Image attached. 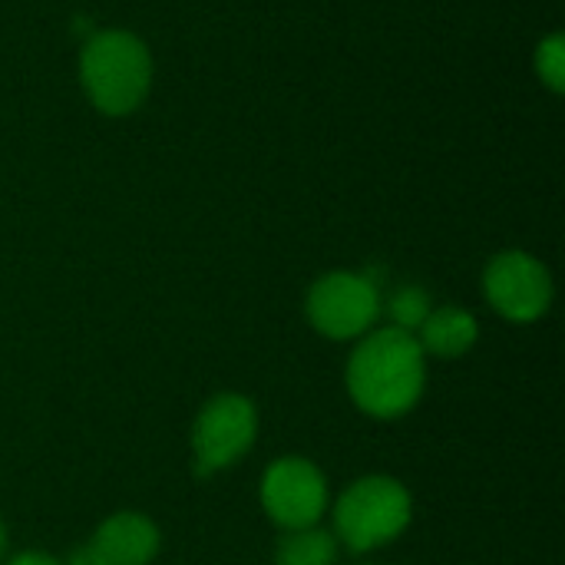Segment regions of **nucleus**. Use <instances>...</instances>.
I'll return each instance as SVG.
<instances>
[{"mask_svg": "<svg viewBox=\"0 0 565 565\" xmlns=\"http://www.w3.org/2000/svg\"><path fill=\"white\" fill-rule=\"evenodd\" d=\"M387 311H391V321H394L391 328H401V331H407V334H417L420 324L427 321V315L434 311V305H430V295H427L424 288L404 285V288H397V291L391 295Z\"/></svg>", "mask_w": 565, "mask_h": 565, "instance_id": "obj_11", "label": "nucleus"}, {"mask_svg": "<svg viewBox=\"0 0 565 565\" xmlns=\"http://www.w3.org/2000/svg\"><path fill=\"white\" fill-rule=\"evenodd\" d=\"M381 315V291L367 275L331 271L308 291V321L331 341L364 338Z\"/></svg>", "mask_w": 565, "mask_h": 565, "instance_id": "obj_4", "label": "nucleus"}, {"mask_svg": "<svg viewBox=\"0 0 565 565\" xmlns=\"http://www.w3.org/2000/svg\"><path fill=\"white\" fill-rule=\"evenodd\" d=\"M414 516L407 487L394 477H364L334 503V540L351 553H371L394 543Z\"/></svg>", "mask_w": 565, "mask_h": 565, "instance_id": "obj_3", "label": "nucleus"}, {"mask_svg": "<svg viewBox=\"0 0 565 565\" xmlns=\"http://www.w3.org/2000/svg\"><path fill=\"white\" fill-rule=\"evenodd\" d=\"M278 565H334L338 563V540L328 530H288L275 550Z\"/></svg>", "mask_w": 565, "mask_h": 565, "instance_id": "obj_10", "label": "nucleus"}, {"mask_svg": "<svg viewBox=\"0 0 565 565\" xmlns=\"http://www.w3.org/2000/svg\"><path fill=\"white\" fill-rule=\"evenodd\" d=\"M7 565H66L60 563L56 556H50V553H20V556H13Z\"/></svg>", "mask_w": 565, "mask_h": 565, "instance_id": "obj_13", "label": "nucleus"}, {"mask_svg": "<svg viewBox=\"0 0 565 565\" xmlns=\"http://www.w3.org/2000/svg\"><path fill=\"white\" fill-rule=\"evenodd\" d=\"M262 507L285 533L318 526L328 510V480L311 460L281 457L262 477Z\"/></svg>", "mask_w": 565, "mask_h": 565, "instance_id": "obj_6", "label": "nucleus"}, {"mask_svg": "<svg viewBox=\"0 0 565 565\" xmlns=\"http://www.w3.org/2000/svg\"><path fill=\"white\" fill-rule=\"evenodd\" d=\"M420 351L424 354H434V358H460L467 354L477 338H480V324L470 311L463 308H454V305H444V308H434L427 315V321L420 324V331L414 334Z\"/></svg>", "mask_w": 565, "mask_h": 565, "instance_id": "obj_9", "label": "nucleus"}, {"mask_svg": "<svg viewBox=\"0 0 565 565\" xmlns=\"http://www.w3.org/2000/svg\"><path fill=\"white\" fill-rule=\"evenodd\" d=\"M344 381L351 401L364 414L394 420L417 407L427 384V354L414 334L401 328H377L354 348Z\"/></svg>", "mask_w": 565, "mask_h": 565, "instance_id": "obj_1", "label": "nucleus"}, {"mask_svg": "<svg viewBox=\"0 0 565 565\" xmlns=\"http://www.w3.org/2000/svg\"><path fill=\"white\" fill-rule=\"evenodd\" d=\"M536 73L540 79L553 89L565 93V36L553 33L536 46Z\"/></svg>", "mask_w": 565, "mask_h": 565, "instance_id": "obj_12", "label": "nucleus"}, {"mask_svg": "<svg viewBox=\"0 0 565 565\" xmlns=\"http://www.w3.org/2000/svg\"><path fill=\"white\" fill-rule=\"evenodd\" d=\"M83 550L93 565H149L159 553V530L142 513H113Z\"/></svg>", "mask_w": 565, "mask_h": 565, "instance_id": "obj_8", "label": "nucleus"}, {"mask_svg": "<svg viewBox=\"0 0 565 565\" xmlns=\"http://www.w3.org/2000/svg\"><path fill=\"white\" fill-rule=\"evenodd\" d=\"M3 553H7V530H3V523H0V559H3Z\"/></svg>", "mask_w": 565, "mask_h": 565, "instance_id": "obj_14", "label": "nucleus"}, {"mask_svg": "<svg viewBox=\"0 0 565 565\" xmlns=\"http://www.w3.org/2000/svg\"><path fill=\"white\" fill-rule=\"evenodd\" d=\"M79 83L86 99L106 116L136 113L152 86L149 46L129 30H103L83 43Z\"/></svg>", "mask_w": 565, "mask_h": 565, "instance_id": "obj_2", "label": "nucleus"}, {"mask_svg": "<svg viewBox=\"0 0 565 565\" xmlns=\"http://www.w3.org/2000/svg\"><path fill=\"white\" fill-rule=\"evenodd\" d=\"M255 437H258V414L248 397L242 394L212 397L192 427L195 473L209 477L238 463L252 450Z\"/></svg>", "mask_w": 565, "mask_h": 565, "instance_id": "obj_5", "label": "nucleus"}, {"mask_svg": "<svg viewBox=\"0 0 565 565\" xmlns=\"http://www.w3.org/2000/svg\"><path fill=\"white\" fill-rule=\"evenodd\" d=\"M490 305L510 321H536L553 305V275L530 252H500L483 271Z\"/></svg>", "mask_w": 565, "mask_h": 565, "instance_id": "obj_7", "label": "nucleus"}]
</instances>
